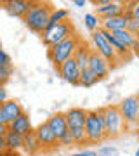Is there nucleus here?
Here are the masks:
<instances>
[{
    "label": "nucleus",
    "mask_w": 139,
    "mask_h": 156,
    "mask_svg": "<svg viewBox=\"0 0 139 156\" xmlns=\"http://www.w3.org/2000/svg\"><path fill=\"white\" fill-rule=\"evenodd\" d=\"M12 66H2L0 68V87H5L9 82H11L12 76Z\"/></svg>",
    "instance_id": "nucleus-27"
},
{
    "label": "nucleus",
    "mask_w": 139,
    "mask_h": 156,
    "mask_svg": "<svg viewBox=\"0 0 139 156\" xmlns=\"http://www.w3.org/2000/svg\"><path fill=\"white\" fill-rule=\"evenodd\" d=\"M31 5H33L31 0H7V2H2V9H5L11 16L21 17V19H24V16L30 12Z\"/></svg>",
    "instance_id": "nucleus-14"
},
{
    "label": "nucleus",
    "mask_w": 139,
    "mask_h": 156,
    "mask_svg": "<svg viewBox=\"0 0 139 156\" xmlns=\"http://www.w3.org/2000/svg\"><path fill=\"white\" fill-rule=\"evenodd\" d=\"M35 132H37V137L40 140V146H42V151L45 153H49V151H54L56 147H59V142L57 139L54 137V134L50 132V128L47 123H40L38 127L35 128Z\"/></svg>",
    "instance_id": "nucleus-9"
},
{
    "label": "nucleus",
    "mask_w": 139,
    "mask_h": 156,
    "mask_svg": "<svg viewBox=\"0 0 139 156\" xmlns=\"http://www.w3.org/2000/svg\"><path fill=\"white\" fill-rule=\"evenodd\" d=\"M73 35H77L73 23L64 21V23H61V24H56L52 28L45 30L44 33H42V42H44V45L47 49H50V47H54V45L68 40L70 37H73Z\"/></svg>",
    "instance_id": "nucleus-5"
},
{
    "label": "nucleus",
    "mask_w": 139,
    "mask_h": 156,
    "mask_svg": "<svg viewBox=\"0 0 139 156\" xmlns=\"http://www.w3.org/2000/svg\"><path fill=\"white\" fill-rule=\"evenodd\" d=\"M87 68L94 73L96 76H97L99 82L101 80H104V78L110 75V71H111V68H110V64L106 62V59H103L94 49H92V52H90V56H89V64H87Z\"/></svg>",
    "instance_id": "nucleus-10"
},
{
    "label": "nucleus",
    "mask_w": 139,
    "mask_h": 156,
    "mask_svg": "<svg viewBox=\"0 0 139 156\" xmlns=\"http://www.w3.org/2000/svg\"><path fill=\"white\" fill-rule=\"evenodd\" d=\"M56 71L59 73V76H61L66 83L75 85V87L80 85V73H82V69L78 68L77 61H75L73 57H71V59H68L66 62H63Z\"/></svg>",
    "instance_id": "nucleus-8"
},
{
    "label": "nucleus",
    "mask_w": 139,
    "mask_h": 156,
    "mask_svg": "<svg viewBox=\"0 0 139 156\" xmlns=\"http://www.w3.org/2000/svg\"><path fill=\"white\" fill-rule=\"evenodd\" d=\"M5 101H9V92H7L5 87H0V106H2Z\"/></svg>",
    "instance_id": "nucleus-33"
},
{
    "label": "nucleus",
    "mask_w": 139,
    "mask_h": 156,
    "mask_svg": "<svg viewBox=\"0 0 139 156\" xmlns=\"http://www.w3.org/2000/svg\"><path fill=\"white\" fill-rule=\"evenodd\" d=\"M2 66H12V59L4 49H0V68Z\"/></svg>",
    "instance_id": "nucleus-30"
},
{
    "label": "nucleus",
    "mask_w": 139,
    "mask_h": 156,
    "mask_svg": "<svg viewBox=\"0 0 139 156\" xmlns=\"http://www.w3.org/2000/svg\"><path fill=\"white\" fill-rule=\"evenodd\" d=\"M0 156H5V153H0Z\"/></svg>",
    "instance_id": "nucleus-43"
},
{
    "label": "nucleus",
    "mask_w": 139,
    "mask_h": 156,
    "mask_svg": "<svg viewBox=\"0 0 139 156\" xmlns=\"http://www.w3.org/2000/svg\"><path fill=\"white\" fill-rule=\"evenodd\" d=\"M130 52H132V56H139V42L136 40V37H134V44L130 47Z\"/></svg>",
    "instance_id": "nucleus-34"
},
{
    "label": "nucleus",
    "mask_w": 139,
    "mask_h": 156,
    "mask_svg": "<svg viewBox=\"0 0 139 156\" xmlns=\"http://www.w3.org/2000/svg\"><path fill=\"white\" fill-rule=\"evenodd\" d=\"M111 35H113L125 49L130 50V47H132V44H134V35L132 33H129L127 30H123V31H117V33H111Z\"/></svg>",
    "instance_id": "nucleus-24"
},
{
    "label": "nucleus",
    "mask_w": 139,
    "mask_h": 156,
    "mask_svg": "<svg viewBox=\"0 0 139 156\" xmlns=\"http://www.w3.org/2000/svg\"><path fill=\"white\" fill-rule=\"evenodd\" d=\"M45 123L49 125L50 132L54 134V137L57 139V142L63 139V135L66 134L68 130V122H66V116H64V113H54V115H50L47 120H45Z\"/></svg>",
    "instance_id": "nucleus-11"
},
{
    "label": "nucleus",
    "mask_w": 139,
    "mask_h": 156,
    "mask_svg": "<svg viewBox=\"0 0 139 156\" xmlns=\"http://www.w3.org/2000/svg\"><path fill=\"white\" fill-rule=\"evenodd\" d=\"M97 82H99V80H97V76L90 71L89 68L82 69V73H80V85H82V87H87V89H89V87L96 85Z\"/></svg>",
    "instance_id": "nucleus-23"
},
{
    "label": "nucleus",
    "mask_w": 139,
    "mask_h": 156,
    "mask_svg": "<svg viewBox=\"0 0 139 156\" xmlns=\"http://www.w3.org/2000/svg\"><path fill=\"white\" fill-rule=\"evenodd\" d=\"M90 52H92V47H90L87 42H80V45H78V49L75 50V56H73V59L77 61L78 68L80 69H85L87 68V64H89V56Z\"/></svg>",
    "instance_id": "nucleus-19"
},
{
    "label": "nucleus",
    "mask_w": 139,
    "mask_h": 156,
    "mask_svg": "<svg viewBox=\"0 0 139 156\" xmlns=\"http://www.w3.org/2000/svg\"><path fill=\"white\" fill-rule=\"evenodd\" d=\"M70 156H97V151L94 149H83V151H78V153H73Z\"/></svg>",
    "instance_id": "nucleus-32"
},
{
    "label": "nucleus",
    "mask_w": 139,
    "mask_h": 156,
    "mask_svg": "<svg viewBox=\"0 0 139 156\" xmlns=\"http://www.w3.org/2000/svg\"><path fill=\"white\" fill-rule=\"evenodd\" d=\"M117 106L123 118L125 130H132L136 127V120L139 115V95H129L120 101V104H117Z\"/></svg>",
    "instance_id": "nucleus-7"
},
{
    "label": "nucleus",
    "mask_w": 139,
    "mask_h": 156,
    "mask_svg": "<svg viewBox=\"0 0 139 156\" xmlns=\"http://www.w3.org/2000/svg\"><path fill=\"white\" fill-rule=\"evenodd\" d=\"M23 151H24L26 154H30V156L38 154L40 151H42V146H40V140H38V137H37L35 128L23 137Z\"/></svg>",
    "instance_id": "nucleus-18"
},
{
    "label": "nucleus",
    "mask_w": 139,
    "mask_h": 156,
    "mask_svg": "<svg viewBox=\"0 0 139 156\" xmlns=\"http://www.w3.org/2000/svg\"><path fill=\"white\" fill-rule=\"evenodd\" d=\"M64 21H70V11L68 9H56L52 11V14H50V19H49V26L47 28H52V26H56V24H61V23Z\"/></svg>",
    "instance_id": "nucleus-20"
},
{
    "label": "nucleus",
    "mask_w": 139,
    "mask_h": 156,
    "mask_svg": "<svg viewBox=\"0 0 139 156\" xmlns=\"http://www.w3.org/2000/svg\"><path fill=\"white\" fill-rule=\"evenodd\" d=\"M0 49H2V42H0Z\"/></svg>",
    "instance_id": "nucleus-44"
},
{
    "label": "nucleus",
    "mask_w": 139,
    "mask_h": 156,
    "mask_svg": "<svg viewBox=\"0 0 139 156\" xmlns=\"http://www.w3.org/2000/svg\"><path fill=\"white\" fill-rule=\"evenodd\" d=\"M134 156H139V147L136 149V153H134Z\"/></svg>",
    "instance_id": "nucleus-42"
},
{
    "label": "nucleus",
    "mask_w": 139,
    "mask_h": 156,
    "mask_svg": "<svg viewBox=\"0 0 139 156\" xmlns=\"http://www.w3.org/2000/svg\"><path fill=\"white\" fill-rule=\"evenodd\" d=\"M83 24H85V28L89 30L90 33H94V31H97L101 28V19L96 16L94 12H87L83 16Z\"/></svg>",
    "instance_id": "nucleus-22"
},
{
    "label": "nucleus",
    "mask_w": 139,
    "mask_h": 156,
    "mask_svg": "<svg viewBox=\"0 0 139 156\" xmlns=\"http://www.w3.org/2000/svg\"><path fill=\"white\" fill-rule=\"evenodd\" d=\"M59 147H75V140H73L71 132L68 130L66 134L63 135V139L59 140Z\"/></svg>",
    "instance_id": "nucleus-29"
},
{
    "label": "nucleus",
    "mask_w": 139,
    "mask_h": 156,
    "mask_svg": "<svg viewBox=\"0 0 139 156\" xmlns=\"http://www.w3.org/2000/svg\"><path fill=\"white\" fill-rule=\"evenodd\" d=\"M125 16L129 19H137L139 21V0L125 2Z\"/></svg>",
    "instance_id": "nucleus-25"
},
{
    "label": "nucleus",
    "mask_w": 139,
    "mask_h": 156,
    "mask_svg": "<svg viewBox=\"0 0 139 156\" xmlns=\"http://www.w3.org/2000/svg\"><path fill=\"white\" fill-rule=\"evenodd\" d=\"M85 134L90 146L101 144L106 140L104 134V118H103V109H87V122H85Z\"/></svg>",
    "instance_id": "nucleus-3"
},
{
    "label": "nucleus",
    "mask_w": 139,
    "mask_h": 156,
    "mask_svg": "<svg viewBox=\"0 0 139 156\" xmlns=\"http://www.w3.org/2000/svg\"><path fill=\"white\" fill-rule=\"evenodd\" d=\"M97 156H120V151L115 146H101L97 149Z\"/></svg>",
    "instance_id": "nucleus-28"
},
{
    "label": "nucleus",
    "mask_w": 139,
    "mask_h": 156,
    "mask_svg": "<svg viewBox=\"0 0 139 156\" xmlns=\"http://www.w3.org/2000/svg\"><path fill=\"white\" fill-rule=\"evenodd\" d=\"M80 42H82V38H80V35L77 33V35H73V37H70L68 40H64V42L54 45V47H50V49L47 50V57H49L50 62L54 64L56 69L61 66L63 62H66L68 59H71V57L75 56V50L78 49Z\"/></svg>",
    "instance_id": "nucleus-2"
},
{
    "label": "nucleus",
    "mask_w": 139,
    "mask_h": 156,
    "mask_svg": "<svg viewBox=\"0 0 139 156\" xmlns=\"http://www.w3.org/2000/svg\"><path fill=\"white\" fill-rule=\"evenodd\" d=\"M90 44H92V49H94L103 59H106V62L110 64L111 69L117 68L118 64L122 62L120 61V57H118V54L115 52V49H113V47L104 40V37L99 33V30L94 31V33H90Z\"/></svg>",
    "instance_id": "nucleus-6"
},
{
    "label": "nucleus",
    "mask_w": 139,
    "mask_h": 156,
    "mask_svg": "<svg viewBox=\"0 0 139 156\" xmlns=\"http://www.w3.org/2000/svg\"><path fill=\"white\" fill-rule=\"evenodd\" d=\"M7 130H9V127H5V125H0V137H5Z\"/></svg>",
    "instance_id": "nucleus-36"
},
{
    "label": "nucleus",
    "mask_w": 139,
    "mask_h": 156,
    "mask_svg": "<svg viewBox=\"0 0 139 156\" xmlns=\"http://www.w3.org/2000/svg\"><path fill=\"white\" fill-rule=\"evenodd\" d=\"M73 135V140H75V146H89V140H87V134H85V128H77V130H70Z\"/></svg>",
    "instance_id": "nucleus-26"
},
{
    "label": "nucleus",
    "mask_w": 139,
    "mask_h": 156,
    "mask_svg": "<svg viewBox=\"0 0 139 156\" xmlns=\"http://www.w3.org/2000/svg\"><path fill=\"white\" fill-rule=\"evenodd\" d=\"M94 14L99 17L101 21L123 16V14H125V2H115V0H111L110 4H106V5H103V7H96Z\"/></svg>",
    "instance_id": "nucleus-12"
},
{
    "label": "nucleus",
    "mask_w": 139,
    "mask_h": 156,
    "mask_svg": "<svg viewBox=\"0 0 139 156\" xmlns=\"http://www.w3.org/2000/svg\"><path fill=\"white\" fill-rule=\"evenodd\" d=\"M73 4H75L77 7H85V5H87V0H75Z\"/></svg>",
    "instance_id": "nucleus-37"
},
{
    "label": "nucleus",
    "mask_w": 139,
    "mask_h": 156,
    "mask_svg": "<svg viewBox=\"0 0 139 156\" xmlns=\"http://www.w3.org/2000/svg\"><path fill=\"white\" fill-rule=\"evenodd\" d=\"M134 37H136V40H137V42H139V31H137V33H136V35H134Z\"/></svg>",
    "instance_id": "nucleus-41"
},
{
    "label": "nucleus",
    "mask_w": 139,
    "mask_h": 156,
    "mask_svg": "<svg viewBox=\"0 0 139 156\" xmlns=\"http://www.w3.org/2000/svg\"><path fill=\"white\" fill-rule=\"evenodd\" d=\"M134 130H136V134H139V115H137V120H136V127H134Z\"/></svg>",
    "instance_id": "nucleus-40"
},
{
    "label": "nucleus",
    "mask_w": 139,
    "mask_h": 156,
    "mask_svg": "<svg viewBox=\"0 0 139 156\" xmlns=\"http://www.w3.org/2000/svg\"><path fill=\"white\" fill-rule=\"evenodd\" d=\"M127 31H129V33H132V35L137 33V31H139V21H137V19H130V21H129Z\"/></svg>",
    "instance_id": "nucleus-31"
},
{
    "label": "nucleus",
    "mask_w": 139,
    "mask_h": 156,
    "mask_svg": "<svg viewBox=\"0 0 139 156\" xmlns=\"http://www.w3.org/2000/svg\"><path fill=\"white\" fill-rule=\"evenodd\" d=\"M9 130H11V132H16V134H19L21 137H24L28 132H31V130H33V127H31L30 115H28L26 111L23 113V115H19V116H17L16 120L11 123V125H9Z\"/></svg>",
    "instance_id": "nucleus-15"
},
{
    "label": "nucleus",
    "mask_w": 139,
    "mask_h": 156,
    "mask_svg": "<svg viewBox=\"0 0 139 156\" xmlns=\"http://www.w3.org/2000/svg\"><path fill=\"white\" fill-rule=\"evenodd\" d=\"M103 109V118H104V134L106 139H117L125 132V123L118 111L117 104H108L101 108Z\"/></svg>",
    "instance_id": "nucleus-4"
},
{
    "label": "nucleus",
    "mask_w": 139,
    "mask_h": 156,
    "mask_svg": "<svg viewBox=\"0 0 139 156\" xmlns=\"http://www.w3.org/2000/svg\"><path fill=\"white\" fill-rule=\"evenodd\" d=\"M5 156H21V154H19V151H11V149H7V151H5Z\"/></svg>",
    "instance_id": "nucleus-39"
},
{
    "label": "nucleus",
    "mask_w": 139,
    "mask_h": 156,
    "mask_svg": "<svg viewBox=\"0 0 139 156\" xmlns=\"http://www.w3.org/2000/svg\"><path fill=\"white\" fill-rule=\"evenodd\" d=\"M5 142H7V149H11V151H19V149H23V137H21L19 134H16V132L7 130Z\"/></svg>",
    "instance_id": "nucleus-21"
},
{
    "label": "nucleus",
    "mask_w": 139,
    "mask_h": 156,
    "mask_svg": "<svg viewBox=\"0 0 139 156\" xmlns=\"http://www.w3.org/2000/svg\"><path fill=\"white\" fill-rule=\"evenodd\" d=\"M68 122V128L70 130H77V128H85V122H87V109L78 106H73L64 111Z\"/></svg>",
    "instance_id": "nucleus-13"
},
{
    "label": "nucleus",
    "mask_w": 139,
    "mask_h": 156,
    "mask_svg": "<svg viewBox=\"0 0 139 156\" xmlns=\"http://www.w3.org/2000/svg\"><path fill=\"white\" fill-rule=\"evenodd\" d=\"M129 21H130V19L123 14V16L111 17V19H104V21H101V28L106 30V31H110V33H117V31H123V30H127Z\"/></svg>",
    "instance_id": "nucleus-17"
},
{
    "label": "nucleus",
    "mask_w": 139,
    "mask_h": 156,
    "mask_svg": "<svg viewBox=\"0 0 139 156\" xmlns=\"http://www.w3.org/2000/svg\"><path fill=\"white\" fill-rule=\"evenodd\" d=\"M52 11H54V7L49 2H33L30 12L24 16L23 21H24V24H26V28L30 31H33V33L42 37V33L49 26V19H50Z\"/></svg>",
    "instance_id": "nucleus-1"
},
{
    "label": "nucleus",
    "mask_w": 139,
    "mask_h": 156,
    "mask_svg": "<svg viewBox=\"0 0 139 156\" xmlns=\"http://www.w3.org/2000/svg\"><path fill=\"white\" fill-rule=\"evenodd\" d=\"M7 151V142H5V137H0V153H5Z\"/></svg>",
    "instance_id": "nucleus-35"
},
{
    "label": "nucleus",
    "mask_w": 139,
    "mask_h": 156,
    "mask_svg": "<svg viewBox=\"0 0 139 156\" xmlns=\"http://www.w3.org/2000/svg\"><path fill=\"white\" fill-rule=\"evenodd\" d=\"M0 109L4 111V116H5V120H7V125H11V123L14 122L19 115H23V113H24L23 106L17 102V101H14V99L5 101V102L0 106Z\"/></svg>",
    "instance_id": "nucleus-16"
},
{
    "label": "nucleus",
    "mask_w": 139,
    "mask_h": 156,
    "mask_svg": "<svg viewBox=\"0 0 139 156\" xmlns=\"http://www.w3.org/2000/svg\"><path fill=\"white\" fill-rule=\"evenodd\" d=\"M0 125H5V127H9V125H7L5 116H4V111H2V109H0Z\"/></svg>",
    "instance_id": "nucleus-38"
}]
</instances>
